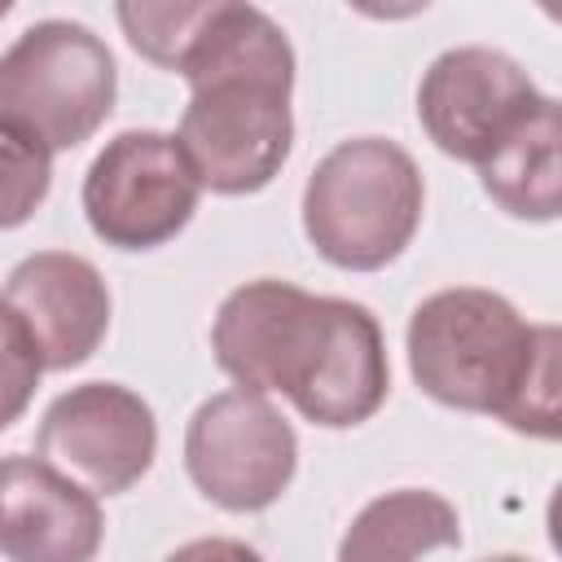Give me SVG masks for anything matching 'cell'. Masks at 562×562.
Returning a JSON list of instances; mask_svg holds the SVG:
<instances>
[{"label":"cell","mask_w":562,"mask_h":562,"mask_svg":"<svg viewBox=\"0 0 562 562\" xmlns=\"http://www.w3.org/2000/svg\"><path fill=\"white\" fill-rule=\"evenodd\" d=\"M184 470L211 505L259 514L290 487L299 470V435L268 395L233 386L202 400L189 417Z\"/></svg>","instance_id":"obj_7"},{"label":"cell","mask_w":562,"mask_h":562,"mask_svg":"<svg viewBox=\"0 0 562 562\" xmlns=\"http://www.w3.org/2000/svg\"><path fill=\"white\" fill-rule=\"evenodd\" d=\"M114 97V53L83 22L44 18L0 53V119L18 123L53 154L92 140Z\"/></svg>","instance_id":"obj_5"},{"label":"cell","mask_w":562,"mask_h":562,"mask_svg":"<svg viewBox=\"0 0 562 562\" xmlns=\"http://www.w3.org/2000/svg\"><path fill=\"white\" fill-rule=\"evenodd\" d=\"M40 378H44V356L26 321L0 299V430H9L26 413Z\"/></svg>","instance_id":"obj_16"},{"label":"cell","mask_w":562,"mask_h":562,"mask_svg":"<svg viewBox=\"0 0 562 562\" xmlns=\"http://www.w3.org/2000/svg\"><path fill=\"white\" fill-rule=\"evenodd\" d=\"M202 180L171 132L132 127L105 140L83 176L88 228L114 250H158L193 220Z\"/></svg>","instance_id":"obj_6"},{"label":"cell","mask_w":562,"mask_h":562,"mask_svg":"<svg viewBox=\"0 0 562 562\" xmlns=\"http://www.w3.org/2000/svg\"><path fill=\"white\" fill-rule=\"evenodd\" d=\"M211 351L237 386L285 395L303 422L325 430L369 422L391 391L378 316L277 277L246 281L220 303Z\"/></svg>","instance_id":"obj_1"},{"label":"cell","mask_w":562,"mask_h":562,"mask_svg":"<svg viewBox=\"0 0 562 562\" xmlns=\"http://www.w3.org/2000/svg\"><path fill=\"white\" fill-rule=\"evenodd\" d=\"M347 4L364 18H373V22H404V18L426 13L435 0H347Z\"/></svg>","instance_id":"obj_17"},{"label":"cell","mask_w":562,"mask_h":562,"mask_svg":"<svg viewBox=\"0 0 562 562\" xmlns=\"http://www.w3.org/2000/svg\"><path fill=\"white\" fill-rule=\"evenodd\" d=\"M426 206L413 154L386 136L334 145L303 184V233L312 250L342 272H378L395 263Z\"/></svg>","instance_id":"obj_4"},{"label":"cell","mask_w":562,"mask_h":562,"mask_svg":"<svg viewBox=\"0 0 562 562\" xmlns=\"http://www.w3.org/2000/svg\"><path fill=\"white\" fill-rule=\"evenodd\" d=\"M540 101L536 79L501 48L461 44L439 53L417 83V119L439 154L479 162L531 105Z\"/></svg>","instance_id":"obj_9"},{"label":"cell","mask_w":562,"mask_h":562,"mask_svg":"<svg viewBox=\"0 0 562 562\" xmlns=\"http://www.w3.org/2000/svg\"><path fill=\"white\" fill-rule=\"evenodd\" d=\"M35 448L88 492L123 496L149 474L158 457V422L132 386L83 382L44 408Z\"/></svg>","instance_id":"obj_8"},{"label":"cell","mask_w":562,"mask_h":562,"mask_svg":"<svg viewBox=\"0 0 562 562\" xmlns=\"http://www.w3.org/2000/svg\"><path fill=\"white\" fill-rule=\"evenodd\" d=\"M562 114L549 92L474 162L483 193L514 220L553 224L562 215V167H558Z\"/></svg>","instance_id":"obj_12"},{"label":"cell","mask_w":562,"mask_h":562,"mask_svg":"<svg viewBox=\"0 0 562 562\" xmlns=\"http://www.w3.org/2000/svg\"><path fill=\"white\" fill-rule=\"evenodd\" d=\"M53 149L40 145L18 123L0 119V233L22 228L48 198Z\"/></svg>","instance_id":"obj_15"},{"label":"cell","mask_w":562,"mask_h":562,"mask_svg":"<svg viewBox=\"0 0 562 562\" xmlns=\"http://www.w3.org/2000/svg\"><path fill=\"white\" fill-rule=\"evenodd\" d=\"M233 4L241 0H114V13L127 44L145 61L176 70L193 40Z\"/></svg>","instance_id":"obj_14"},{"label":"cell","mask_w":562,"mask_h":562,"mask_svg":"<svg viewBox=\"0 0 562 562\" xmlns=\"http://www.w3.org/2000/svg\"><path fill=\"white\" fill-rule=\"evenodd\" d=\"M408 373L443 408L483 413L531 439H558V325H531L483 285H452L408 316Z\"/></svg>","instance_id":"obj_3"},{"label":"cell","mask_w":562,"mask_h":562,"mask_svg":"<svg viewBox=\"0 0 562 562\" xmlns=\"http://www.w3.org/2000/svg\"><path fill=\"white\" fill-rule=\"evenodd\" d=\"M189 83L180 149L202 189L241 198L277 180L294 145V48L255 4L224 9L176 66Z\"/></svg>","instance_id":"obj_2"},{"label":"cell","mask_w":562,"mask_h":562,"mask_svg":"<svg viewBox=\"0 0 562 562\" xmlns=\"http://www.w3.org/2000/svg\"><path fill=\"white\" fill-rule=\"evenodd\" d=\"M461 544V518L452 509V501H443L439 492L426 487H400L386 492L378 501H369L342 544L338 558L342 562H382V558H422L435 549H457Z\"/></svg>","instance_id":"obj_13"},{"label":"cell","mask_w":562,"mask_h":562,"mask_svg":"<svg viewBox=\"0 0 562 562\" xmlns=\"http://www.w3.org/2000/svg\"><path fill=\"white\" fill-rule=\"evenodd\" d=\"M31 329L44 369H79L110 334V290L92 259L70 250L26 255L0 294Z\"/></svg>","instance_id":"obj_11"},{"label":"cell","mask_w":562,"mask_h":562,"mask_svg":"<svg viewBox=\"0 0 562 562\" xmlns=\"http://www.w3.org/2000/svg\"><path fill=\"white\" fill-rule=\"evenodd\" d=\"M105 518L97 492L44 457H0V558L9 562H88L101 549Z\"/></svg>","instance_id":"obj_10"},{"label":"cell","mask_w":562,"mask_h":562,"mask_svg":"<svg viewBox=\"0 0 562 562\" xmlns=\"http://www.w3.org/2000/svg\"><path fill=\"white\" fill-rule=\"evenodd\" d=\"M9 9H13V0H0V18H4V13H9Z\"/></svg>","instance_id":"obj_18"}]
</instances>
